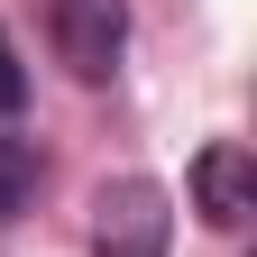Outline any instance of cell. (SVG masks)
Listing matches in <instances>:
<instances>
[{
  "label": "cell",
  "mask_w": 257,
  "mask_h": 257,
  "mask_svg": "<svg viewBox=\"0 0 257 257\" xmlns=\"http://www.w3.org/2000/svg\"><path fill=\"white\" fill-rule=\"evenodd\" d=\"M175 239V202H166V184H147V175H119L92 193V257H166Z\"/></svg>",
  "instance_id": "obj_1"
},
{
  "label": "cell",
  "mask_w": 257,
  "mask_h": 257,
  "mask_svg": "<svg viewBox=\"0 0 257 257\" xmlns=\"http://www.w3.org/2000/svg\"><path fill=\"white\" fill-rule=\"evenodd\" d=\"M46 37L74 83H110L128 46V0H46Z\"/></svg>",
  "instance_id": "obj_2"
},
{
  "label": "cell",
  "mask_w": 257,
  "mask_h": 257,
  "mask_svg": "<svg viewBox=\"0 0 257 257\" xmlns=\"http://www.w3.org/2000/svg\"><path fill=\"white\" fill-rule=\"evenodd\" d=\"M193 211L211 220V230H239V220L257 211V156L239 147V138H211L202 156H193Z\"/></svg>",
  "instance_id": "obj_3"
},
{
  "label": "cell",
  "mask_w": 257,
  "mask_h": 257,
  "mask_svg": "<svg viewBox=\"0 0 257 257\" xmlns=\"http://www.w3.org/2000/svg\"><path fill=\"white\" fill-rule=\"evenodd\" d=\"M28 193H37V147H28V138H0V220H19Z\"/></svg>",
  "instance_id": "obj_4"
},
{
  "label": "cell",
  "mask_w": 257,
  "mask_h": 257,
  "mask_svg": "<svg viewBox=\"0 0 257 257\" xmlns=\"http://www.w3.org/2000/svg\"><path fill=\"white\" fill-rule=\"evenodd\" d=\"M28 101V74H19V55H10V37H0V119H10Z\"/></svg>",
  "instance_id": "obj_5"
}]
</instances>
